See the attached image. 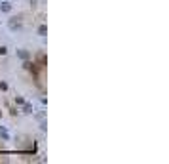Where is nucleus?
<instances>
[{"label": "nucleus", "instance_id": "7", "mask_svg": "<svg viewBox=\"0 0 169 164\" xmlns=\"http://www.w3.org/2000/svg\"><path fill=\"white\" fill-rule=\"evenodd\" d=\"M25 113H32V107H31V105H29V103L25 105Z\"/></svg>", "mask_w": 169, "mask_h": 164}, {"label": "nucleus", "instance_id": "2", "mask_svg": "<svg viewBox=\"0 0 169 164\" xmlns=\"http://www.w3.org/2000/svg\"><path fill=\"white\" fill-rule=\"evenodd\" d=\"M17 55L21 59H29V52H25V50H17Z\"/></svg>", "mask_w": 169, "mask_h": 164}, {"label": "nucleus", "instance_id": "1", "mask_svg": "<svg viewBox=\"0 0 169 164\" xmlns=\"http://www.w3.org/2000/svg\"><path fill=\"white\" fill-rule=\"evenodd\" d=\"M19 27H21V23H19V21H15V19L10 21V29H14V31H15V29H19Z\"/></svg>", "mask_w": 169, "mask_h": 164}, {"label": "nucleus", "instance_id": "6", "mask_svg": "<svg viewBox=\"0 0 169 164\" xmlns=\"http://www.w3.org/2000/svg\"><path fill=\"white\" fill-rule=\"evenodd\" d=\"M6 52H8V48L6 46H0V55H6Z\"/></svg>", "mask_w": 169, "mask_h": 164}, {"label": "nucleus", "instance_id": "5", "mask_svg": "<svg viewBox=\"0 0 169 164\" xmlns=\"http://www.w3.org/2000/svg\"><path fill=\"white\" fill-rule=\"evenodd\" d=\"M0 136L4 137V139H10V136H8V132H6L4 128H0Z\"/></svg>", "mask_w": 169, "mask_h": 164}, {"label": "nucleus", "instance_id": "8", "mask_svg": "<svg viewBox=\"0 0 169 164\" xmlns=\"http://www.w3.org/2000/svg\"><path fill=\"white\" fill-rule=\"evenodd\" d=\"M0 90H8V84L6 82H0Z\"/></svg>", "mask_w": 169, "mask_h": 164}, {"label": "nucleus", "instance_id": "9", "mask_svg": "<svg viewBox=\"0 0 169 164\" xmlns=\"http://www.w3.org/2000/svg\"><path fill=\"white\" fill-rule=\"evenodd\" d=\"M15 101H17L19 105H23V103H25V99H23V97H15Z\"/></svg>", "mask_w": 169, "mask_h": 164}, {"label": "nucleus", "instance_id": "3", "mask_svg": "<svg viewBox=\"0 0 169 164\" xmlns=\"http://www.w3.org/2000/svg\"><path fill=\"white\" fill-rule=\"evenodd\" d=\"M46 32H48V27H46V25H42V27L38 29V34H40V37H46Z\"/></svg>", "mask_w": 169, "mask_h": 164}, {"label": "nucleus", "instance_id": "4", "mask_svg": "<svg viewBox=\"0 0 169 164\" xmlns=\"http://www.w3.org/2000/svg\"><path fill=\"white\" fill-rule=\"evenodd\" d=\"M0 10H2V12H12V6H10L8 2H4V4L0 6Z\"/></svg>", "mask_w": 169, "mask_h": 164}]
</instances>
